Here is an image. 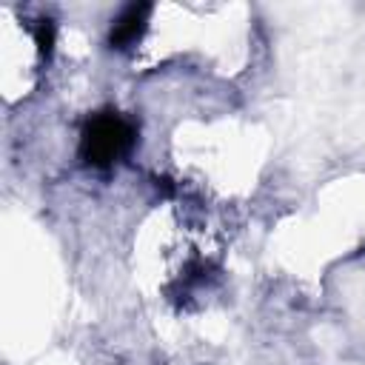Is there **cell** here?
Wrapping results in <instances>:
<instances>
[{"label":"cell","mask_w":365,"mask_h":365,"mask_svg":"<svg viewBox=\"0 0 365 365\" xmlns=\"http://www.w3.org/2000/svg\"><path fill=\"white\" fill-rule=\"evenodd\" d=\"M134 143V128L117 114H97L80 140V157L88 165H111Z\"/></svg>","instance_id":"1"},{"label":"cell","mask_w":365,"mask_h":365,"mask_svg":"<svg viewBox=\"0 0 365 365\" xmlns=\"http://www.w3.org/2000/svg\"><path fill=\"white\" fill-rule=\"evenodd\" d=\"M148 11H151V6H145V3H131V6L114 20V29H111V37H108L111 46H114V48H125V46H131V43L140 37Z\"/></svg>","instance_id":"2"}]
</instances>
